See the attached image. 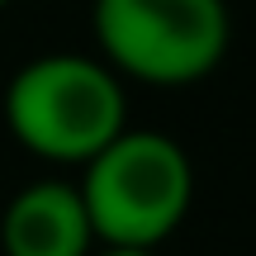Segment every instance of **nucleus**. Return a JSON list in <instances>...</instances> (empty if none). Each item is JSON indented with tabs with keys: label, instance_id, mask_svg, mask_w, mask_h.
<instances>
[{
	"label": "nucleus",
	"instance_id": "obj_5",
	"mask_svg": "<svg viewBox=\"0 0 256 256\" xmlns=\"http://www.w3.org/2000/svg\"><path fill=\"white\" fill-rule=\"evenodd\" d=\"M95 256H156V247H100Z\"/></svg>",
	"mask_w": 256,
	"mask_h": 256
},
{
	"label": "nucleus",
	"instance_id": "obj_6",
	"mask_svg": "<svg viewBox=\"0 0 256 256\" xmlns=\"http://www.w3.org/2000/svg\"><path fill=\"white\" fill-rule=\"evenodd\" d=\"M5 5H10V0H0V10H5Z\"/></svg>",
	"mask_w": 256,
	"mask_h": 256
},
{
	"label": "nucleus",
	"instance_id": "obj_4",
	"mask_svg": "<svg viewBox=\"0 0 256 256\" xmlns=\"http://www.w3.org/2000/svg\"><path fill=\"white\" fill-rule=\"evenodd\" d=\"M5 256H90L95 228L86 200L66 180H38L10 200L0 218Z\"/></svg>",
	"mask_w": 256,
	"mask_h": 256
},
{
	"label": "nucleus",
	"instance_id": "obj_2",
	"mask_svg": "<svg viewBox=\"0 0 256 256\" xmlns=\"http://www.w3.org/2000/svg\"><path fill=\"white\" fill-rule=\"evenodd\" d=\"M100 247H156L180 228L194 194V171L166 133L124 128L86 162L76 185Z\"/></svg>",
	"mask_w": 256,
	"mask_h": 256
},
{
	"label": "nucleus",
	"instance_id": "obj_1",
	"mask_svg": "<svg viewBox=\"0 0 256 256\" xmlns=\"http://www.w3.org/2000/svg\"><path fill=\"white\" fill-rule=\"evenodd\" d=\"M5 124L34 156L90 162L128 128V100L114 66L76 52H48L5 86Z\"/></svg>",
	"mask_w": 256,
	"mask_h": 256
},
{
	"label": "nucleus",
	"instance_id": "obj_3",
	"mask_svg": "<svg viewBox=\"0 0 256 256\" xmlns=\"http://www.w3.org/2000/svg\"><path fill=\"white\" fill-rule=\"evenodd\" d=\"M95 38L114 72L147 86L204 81L228 52L223 0H95Z\"/></svg>",
	"mask_w": 256,
	"mask_h": 256
}]
</instances>
